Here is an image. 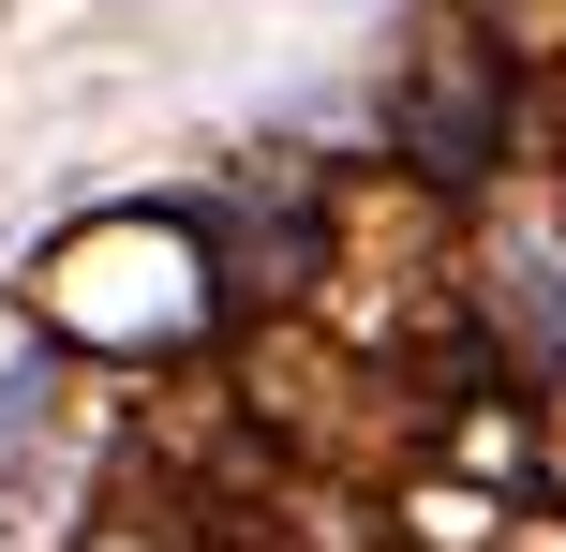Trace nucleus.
Listing matches in <instances>:
<instances>
[{
  "label": "nucleus",
  "mask_w": 566,
  "mask_h": 552,
  "mask_svg": "<svg viewBox=\"0 0 566 552\" xmlns=\"http://www.w3.org/2000/svg\"><path fill=\"white\" fill-rule=\"evenodd\" d=\"M45 448V374H0V464H30Z\"/></svg>",
  "instance_id": "3"
},
{
  "label": "nucleus",
  "mask_w": 566,
  "mask_h": 552,
  "mask_svg": "<svg viewBox=\"0 0 566 552\" xmlns=\"http://www.w3.org/2000/svg\"><path fill=\"white\" fill-rule=\"evenodd\" d=\"M402 135H418L448 179H478V165H492V60L462 45V75L432 60V75H418V105H402Z\"/></svg>",
  "instance_id": "1"
},
{
  "label": "nucleus",
  "mask_w": 566,
  "mask_h": 552,
  "mask_svg": "<svg viewBox=\"0 0 566 552\" xmlns=\"http://www.w3.org/2000/svg\"><path fill=\"white\" fill-rule=\"evenodd\" d=\"M507 314L537 329V344H566V254H552V239H522V254H507Z\"/></svg>",
  "instance_id": "2"
}]
</instances>
